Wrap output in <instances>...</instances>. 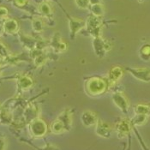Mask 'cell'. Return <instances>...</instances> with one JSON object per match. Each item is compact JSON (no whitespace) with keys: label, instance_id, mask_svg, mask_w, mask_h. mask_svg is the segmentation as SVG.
<instances>
[{"label":"cell","instance_id":"obj_1","mask_svg":"<svg viewBox=\"0 0 150 150\" xmlns=\"http://www.w3.org/2000/svg\"><path fill=\"white\" fill-rule=\"evenodd\" d=\"M109 88L107 79L91 77L85 81V91L90 96H98L104 93Z\"/></svg>","mask_w":150,"mask_h":150},{"label":"cell","instance_id":"obj_2","mask_svg":"<svg viewBox=\"0 0 150 150\" xmlns=\"http://www.w3.org/2000/svg\"><path fill=\"white\" fill-rule=\"evenodd\" d=\"M29 130L34 137H42L46 135L47 131V125L43 120L36 118L31 121L29 125Z\"/></svg>","mask_w":150,"mask_h":150},{"label":"cell","instance_id":"obj_3","mask_svg":"<svg viewBox=\"0 0 150 150\" xmlns=\"http://www.w3.org/2000/svg\"><path fill=\"white\" fill-rule=\"evenodd\" d=\"M87 30L90 33V35L96 37H100V28H101V22L99 17L95 16H91L88 18L86 22Z\"/></svg>","mask_w":150,"mask_h":150},{"label":"cell","instance_id":"obj_4","mask_svg":"<svg viewBox=\"0 0 150 150\" xmlns=\"http://www.w3.org/2000/svg\"><path fill=\"white\" fill-rule=\"evenodd\" d=\"M112 101L116 106L124 113H127L129 109V103L127 98L121 92L114 93L112 96Z\"/></svg>","mask_w":150,"mask_h":150},{"label":"cell","instance_id":"obj_5","mask_svg":"<svg viewBox=\"0 0 150 150\" xmlns=\"http://www.w3.org/2000/svg\"><path fill=\"white\" fill-rule=\"evenodd\" d=\"M132 125L130 123V120L127 118L121 119L117 125H116V133L118 138H125L130 133Z\"/></svg>","mask_w":150,"mask_h":150},{"label":"cell","instance_id":"obj_6","mask_svg":"<svg viewBox=\"0 0 150 150\" xmlns=\"http://www.w3.org/2000/svg\"><path fill=\"white\" fill-rule=\"evenodd\" d=\"M126 69L139 81L145 82L150 81L149 68H127Z\"/></svg>","mask_w":150,"mask_h":150},{"label":"cell","instance_id":"obj_7","mask_svg":"<svg viewBox=\"0 0 150 150\" xmlns=\"http://www.w3.org/2000/svg\"><path fill=\"white\" fill-rule=\"evenodd\" d=\"M93 48L96 52V54L100 58H102L105 56V52L111 49V44L103 40L100 37H96L93 40Z\"/></svg>","mask_w":150,"mask_h":150},{"label":"cell","instance_id":"obj_8","mask_svg":"<svg viewBox=\"0 0 150 150\" xmlns=\"http://www.w3.org/2000/svg\"><path fill=\"white\" fill-rule=\"evenodd\" d=\"M112 127L104 121L102 120H98L96 124V128H95V133L101 137L104 138H109L112 135Z\"/></svg>","mask_w":150,"mask_h":150},{"label":"cell","instance_id":"obj_9","mask_svg":"<svg viewBox=\"0 0 150 150\" xmlns=\"http://www.w3.org/2000/svg\"><path fill=\"white\" fill-rule=\"evenodd\" d=\"M123 74H124V70L119 66H115L111 69L106 78L108 81L109 88L113 87L116 83L121 79V77L123 76Z\"/></svg>","mask_w":150,"mask_h":150},{"label":"cell","instance_id":"obj_10","mask_svg":"<svg viewBox=\"0 0 150 150\" xmlns=\"http://www.w3.org/2000/svg\"><path fill=\"white\" fill-rule=\"evenodd\" d=\"M81 120L84 126L90 127V126L96 125L99 119H98V116L95 112H93L92 111H85L81 114Z\"/></svg>","mask_w":150,"mask_h":150},{"label":"cell","instance_id":"obj_11","mask_svg":"<svg viewBox=\"0 0 150 150\" xmlns=\"http://www.w3.org/2000/svg\"><path fill=\"white\" fill-rule=\"evenodd\" d=\"M69 29H70V34L72 38L74 37V35L77 34L81 28H83L86 26V23L76 19V18H73V17H69Z\"/></svg>","mask_w":150,"mask_h":150},{"label":"cell","instance_id":"obj_12","mask_svg":"<svg viewBox=\"0 0 150 150\" xmlns=\"http://www.w3.org/2000/svg\"><path fill=\"white\" fill-rule=\"evenodd\" d=\"M58 118L64 125L67 131L70 129L72 124V114L69 110H65L63 112H61V114L58 116Z\"/></svg>","mask_w":150,"mask_h":150},{"label":"cell","instance_id":"obj_13","mask_svg":"<svg viewBox=\"0 0 150 150\" xmlns=\"http://www.w3.org/2000/svg\"><path fill=\"white\" fill-rule=\"evenodd\" d=\"M52 47L59 52H64L67 48L66 44L62 42L61 40V38L58 34L54 35V37L52 38Z\"/></svg>","mask_w":150,"mask_h":150},{"label":"cell","instance_id":"obj_14","mask_svg":"<svg viewBox=\"0 0 150 150\" xmlns=\"http://www.w3.org/2000/svg\"><path fill=\"white\" fill-rule=\"evenodd\" d=\"M4 30L8 34H15L18 30V23L14 19H8L4 23Z\"/></svg>","mask_w":150,"mask_h":150},{"label":"cell","instance_id":"obj_15","mask_svg":"<svg viewBox=\"0 0 150 150\" xmlns=\"http://www.w3.org/2000/svg\"><path fill=\"white\" fill-rule=\"evenodd\" d=\"M51 130L52 133L54 134H61L64 131H67L66 127L64 126V125L57 118L55 121H53L51 125Z\"/></svg>","mask_w":150,"mask_h":150},{"label":"cell","instance_id":"obj_16","mask_svg":"<svg viewBox=\"0 0 150 150\" xmlns=\"http://www.w3.org/2000/svg\"><path fill=\"white\" fill-rule=\"evenodd\" d=\"M149 116L144 114H136L133 118H131L130 123L132 126H142L145 125L148 121Z\"/></svg>","mask_w":150,"mask_h":150},{"label":"cell","instance_id":"obj_17","mask_svg":"<svg viewBox=\"0 0 150 150\" xmlns=\"http://www.w3.org/2000/svg\"><path fill=\"white\" fill-rule=\"evenodd\" d=\"M134 112L136 114L150 115V105L138 104L134 106Z\"/></svg>","mask_w":150,"mask_h":150},{"label":"cell","instance_id":"obj_18","mask_svg":"<svg viewBox=\"0 0 150 150\" xmlns=\"http://www.w3.org/2000/svg\"><path fill=\"white\" fill-rule=\"evenodd\" d=\"M90 10L93 16L97 17H100L104 15V7L101 4V3L99 4H94L90 5Z\"/></svg>","mask_w":150,"mask_h":150},{"label":"cell","instance_id":"obj_19","mask_svg":"<svg viewBox=\"0 0 150 150\" xmlns=\"http://www.w3.org/2000/svg\"><path fill=\"white\" fill-rule=\"evenodd\" d=\"M140 58L144 61H149L150 59V45H144L141 47L140 51Z\"/></svg>","mask_w":150,"mask_h":150},{"label":"cell","instance_id":"obj_20","mask_svg":"<svg viewBox=\"0 0 150 150\" xmlns=\"http://www.w3.org/2000/svg\"><path fill=\"white\" fill-rule=\"evenodd\" d=\"M38 9H39V11L45 16H49L52 15V7L47 3H42L41 4H40Z\"/></svg>","mask_w":150,"mask_h":150},{"label":"cell","instance_id":"obj_21","mask_svg":"<svg viewBox=\"0 0 150 150\" xmlns=\"http://www.w3.org/2000/svg\"><path fill=\"white\" fill-rule=\"evenodd\" d=\"M19 84H20L21 88H23V89H28V88H29L33 85V81L28 76H23L20 79V81H19Z\"/></svg>","mask_w":150,"mask_h":150},{"label":"cell","instance_id":"obj_22","mask_svg":"<svg viewBox=\"0 0 150 150\" xmlns=\"http://www.w3.org/2000/svg\"><path fill=\"white\" fill-rule=\"evenodd\" d=\"M43 28H44V24L43 22L40 20V19H38V18H35V20L33 21V28L34 30L40 33L43 30Z\"/></svg>","mask_w":150,"mask_h":150},{"label":"cell","instance_id":"obj_23","mask_svg":"<svg viewBox=\"0 0 150 150\" xmlns=\"http://www.w3.org/2000/svg\"><path fill=\"white\" fill-rule=\"evenodd\" d=\"M77 7L80 9H88L90 6V0H75Z\"/></svg>","mask_w":150,"mask_h":150},{"label":"cell","instance_id":"obj_24","mask_svg":"<svg viewBox=\"0 0 150 150\" xmlns=\"http://www.w3.org/2000/svg\"><path fill=\"white\" fill-rule=\"evenodd\" d=\"M45 61H46V58L44 56H42V55H40V56H38L37 58H35V63L36 64L37 66H40L45 63Z\"/></svg>","mask_w":150,"mask_h":150},{"label":"cell","instance_id":"obj_25","mask_svg":"<svg viewBox=\"0 0 150 150\" xmlns=\"http://www.w3.org/2000/svg\"><path fill=\"white\" fill-rule=\"evenodd\" d=\"M8 14L7 9H5L4 7H0V18L2 17H5Z\"/></svg>","mask_w":150,"mask_h":150},{"label":"cell","instance_id":"obj_26","mask_svg":"<svg viewBox=\"0 0 150 150\" xmlns=\"http://www.w3.org/2000/svg\"><path fill=\"white\" fill-rule=\"evenodd\" d=\"M15 3L18 6H23L26 4V0H15Z\"/></svg>","mask_w":150,"mask_h":150},{"label":"cell","instance_id":"obj_27","mask_svg":"<svg viewBox=\"0 0 150 150\" xmlns=\"http://www.w3.org/2000/svg\"><path fill=\"white\" fill-rule=\"evenodd\" d=\"M0 62H1V58H0Z\"/></svg>","mask_w":150,"mask_h":150},{"label":"cell","instance_id":"obj_28","mask_svg":"<svg viewBox=\"0 0 150 150\" xmlns=\"http://www.w3.org/2000/svg\"><path fill=\"white\" fill-rule=\"evenodd\" d=\"M0 111H1V109H0Z\"/></svg>","mask_w":150,"mask_h":150}]
</instances>
